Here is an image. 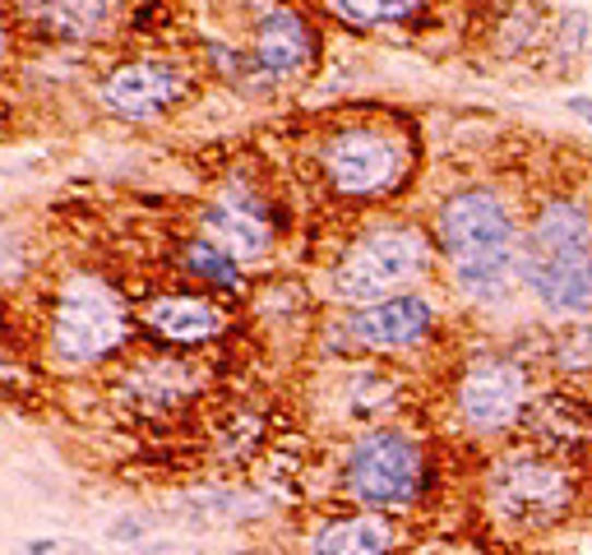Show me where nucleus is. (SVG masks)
<instances>
[{
	"mask_svg": "<svg viewBox=\"0 0 592 555\" xmlns=\"http://www.w3.org/2000/svg\"><path fill=\"white\" fill-rule=\"evenodd\" d=\"M440 246L449 255V273L467 302L490 306L514 287L519 273V236L509 209L490 190H459L440 204L436 217Z\"/></svg>",
	"mask_w": 592,
	"mask_h": 555,
	"instance_id": "nucleus-1",
	"label": "nucleus"
},
{
	"mask_svg": "<svg viewBox=\"0 0 592 555\" xmlns=\"http://www.w3.org/2000/svg\"><path fill=\"white\" fill-rule=\"evenodd\" d=\"M486 513L514 538H537V532L560 528L579 509V477L556 453L514 449L486 468L482 482Z\"/></svg>",
	"mask_w": 592,
	"mask_h": 555,
	"instance_id": "nucleus-2",
	"label": "nucleus"
},
{
	"mask_svg": "<svg viewBox=\"0 0 592 555\" xmlns=\"http://www.w3.org/2000/svg\"><path fill=\"white\" fill-rule=\"evenodd\" d=\"M426 449L417 435L399 426H370L343 453V491L347 500L362 509L389 513V509H412L426 495Z\"/></svg>",
	"mask_w": 592,
	"mask_h": 555,
	"instance_id": "nucleus-3",
	"label": "nucleus"
},
{
	"mask_svg": "<svg viewBox=\"0 0 592 555\" xmlns=\"http://www.w3.org/2000/svg\"><path fill=\"white\" fill-rule=\"evenodd\" d=\"M130 343V310L103 278L74 273L66 278L61 296L51 306L47 347L61 366H97Z\"/></svg>",
	"mask_w": 592,
	"mask_h": 555,
	"instance_id": "nucleus-4",
	"label": "nucleus"
},
{
	"mask_svg": "<svg viewBox=\"0 0 592 555\" xmlns=\"http://www.w3.org/2000/svg\"><path fill=\"white\" fill-rule=\"evenodd\" d=\"M430 269V246L417 227L384 223L347 246V255L329 273V292L352 306H375L399 296V287L417 283Z\"/></svg>",
	"mask_w": 592,
	"mask_h": 555,
	"instance_id": "nucleus-5",
	"label": "nucleus"
},
{
	"mask_svg": "<svg viewBox=\"0 0 592 555\" xmlns=\"http://www.w3.org/2000/svg\"><path fill=\"white\" fill-rule=\"evenodd\" d=\"M532 408V380L519 356L505 352H477L467 362V370L453 385V412L467 435L477 440H496L509 435Z\"/></svg>",
	"mask_w": 592,
	"mask_h": 555,
	"instance_id": "nucleus-6",
	"label": "nucleus"
},
{
	"mask_svg": "<svg viewBox=\"0 0 592 555\" xmlns=\"http://www.w3.org/2000/svg\"><path fill=\"white\" fill-rule=\"evenodd\" d=\"M324 181L347 200H370L399 186L403 176V144L389 130L375 126H343L320 149Z\"/></svg>",
	"mask_w": 592,
	"mask_h": 555,
	"instance_id": "nucleus-7",
	"label": "nucleus"
},
{
	"mask_svg": "<svg viewBox=\"0 0 592 555\" xmlns=\"http://www.w3.org/2000/svg\"><path fill=\"white\" fill-rule=\"evenodd\" d=\"M519 273L546 310L556 315L592 310V250H560V255L523 250Z\"/></svg>",
	"mask_w": 592,
	"mask_h": 555,
	"instance_id": "nucleus-8",
	"label": "nucleus"
},
{
	"mask_svg": "<svg viewBox=\"0 0 592 555\" xmlns=\"http://www.w3.org/2000/svg\"><path fill=\"white\" fill-rule=\"evenodd\" d=\"M430 324H436V310L422 296L399 292L389 302H375V306H362L357 315H347V339L366 352H403V347H417L430 333Z\"/></svg>",
	"mask_w": 592,
	"mask_h": 555,
	"instance_id": "nucleus-9",
	"label": "nucleus"
},
{
	"mask_svg": "<svg viewBox=\"0 0 592 555\" xmlns=\"http://www.w3.org/2000/svg\"><path fill=\"white\" fill-rule=\"evenodd\" d=\"M186 74L176 70L171 61H130V66H116L103 79V103L121 116H163L171 103L186 97Z\"/></svg>",
	"mask_w": 592,
	"mask_h": 555,
	"instance_id": "nucleus-10",
	"label": "nucleus"
},
{
	"mask_svg": "<svg viewBox=\"0 0 592 555\" xmlns=\"http://www.w3.org/2000/svg\"><path fill=\"white\" fill-rule=\"evenodd\" d=\"M111 389L140 412L163 416V412H176L200 393V370L186 366V362H171V356H149V362L130 366Z\"/></svg>",
	"mask_w": 592,
	"mask_h": 555,
	"instance_id": "nucleus-11",
	"label": "nucleus"
},
{
	"mask_svg": "<svg viewBox=\"0 0 592 555\" xmlns=\"http://www.w3.org/2000/svg\"><path fill=\"white\" fill-rule=\"evenodd\" d=\"M144 324L153 333H163L167 343H181V347H200L209 339H218L227 329V315L204 302V296H190V292H176V296H153L144 306Z\"/></svg>",
	"mask_w": 592,
	"mask_h": 555,
	"instance_id": "nucleus-12",
	"label": "nucleus"
},
{
	"mask_svg": "<svg viewBox=\"0 0 592 555\" xmlns=\"http://www.w3.org/2000/svg\"><path fill=\"white\" fill-rule=\"evenodd\" d=\"M393 546H399V528H393L389 513H375V509L329 519L306 542L310 555H393Z\"/></svg>",
	"mask_w": 592,
	"mask_h": 555,
	"instance_id": "nucleus-13",
	"label": "nucleus"
},
{
	"mask_svg": "<svg viewBox=\"0 0 592 555\" xmlns=\"http://www.w3.org/2000/svg\"><path fill=\"white\" fill-rule=\"evenodd\" d=\"M254 61L269 74H301L315 61V33L296 10H269L254 28Z\"/></svg>",
	"mask_w": 592,
	"mask_h": 555,
	"instance_id": "nucleus-14",
	"label": "nucleus"
},
{
	"mask_svg": "<svg viewBox=\"0 0 592 555\" xmlns=\"http://www.w3.org/2000/svg\"><path fill=\"white\" fill-rule=\"evenodd\" d=\"M204 232L213 246H223L236 264L241 260H264L273 246V227L269 217L254 209L250 200H218L204 209Z\"/></svg>",
	"mask_w": 592,
	"mask_h": 555,
	"instance_id": "nucleus-15",
	"label": "nucleus"
},
{
	"mask_svg": "<svg viewBox=\"0 0 592 555\" xmlns=\"http://www.w3.org/2000/svg\"><path fill=\"white\" fill-rule=\"evenodd\" d=\"M19 24L56 43H84L107 24V0H14Z\"/></svg>",
	"mask_w": 592,
	"mask_h": 555,
	"instance_id": "nucleus-16",
	"label": "nucleus"
},
{
	"mask_svg": "<svg viewBox=\"0 0 592 555\" xmlns=\"http://www.w3.org/2000/svg\"><path fill=\"white\" fill-rule=\"evenodd\" d=\"M523 422H528V430L537 435L542 445L575 449V445H583L588 435H592V408L583 399H575V393L550 389V393H542V399L528 408Z\"/></svg>",
	"mask_w": 592,
	"mask_h": 555,
	"instance_id": "nucleus-17",
	"label": "nucleus"
},
{
	"mask_svg": "<svg viewBox=\"0 0 592 555\" xmlns=\"http://www.w3.org/2000/svg\"><path fill=\"white\" fill-rule=\"evenodd\" d=\"M528 250L542 255H560V250H592V217L569 204V200H550L542 204L537 223H532V241Z\"/></svg>",
	"mask_w": 592,
	"mask_h": 555,
	"instance_id": "nucleus-18",
	"label": "nucleus"
},
{
	"mask_svg": "<svg viewBox=\"0 0 592 555\" xmlns=\"http://www.w3.org/2000/svg\"><path fill=\"white\" fill-rule=\"evenodd\" d=\"M186 269L194 278H204V283L213 287H227V292H241V273H236V260L223 250V246H213V241H186Z\"/></svg>",
	"mask_w": 592,
	"mask_h": 555,
	"instance_id": "nucleus-19",
	"label": "nucleus"
},
{
	"mask_svg": "<svg viewBox=\"0 0 592 555\" xmlns=\"http://www.w3.org/2000/svg\"><path fill=\"white\" fill-rule=\"evenodd\" d=\"M333 10L352 24H399V19H412L422 10V0H333Z\"/></svg>",
	"mask_w": 592,
	"mask_h": 555,
	"instance_id": "nucleus-20",
	"label": "nucleus"
},
{
	"mask_svg": "<svg viewBox=\"0 0 592 555\" xmlns=\"http://www.w3.org/2000/svg\"><path fill=\"white\" fill-rule=\"evenodd\" d=\"M550 362H556V370H569V375H583L592 370V315H583L579 324H569L556 347H550Z\"/></svg>",
	"mask_w": 592,
	"mask_h": 555,
	"instance_id": "nucleus-21",
	"label": "nucleus"
},
{
	"mask_svg": "<svg viewBox=\"0 0 592 555\" xmlns=\"http://www.w3.org/2000/svg\"><path fill=\"white\" fill-rule=\"evenodd\" d=\"M583 33H588V19L583 14H565V37L556 43V56H575L579 43H583Z\"/></svg>",
	"mask_w": 592,
	"mask_h": 555,
	"instance_id": "nucleus-22",
	"label": "nucleus"
},
{
	"mask_svg": "<svg viewBox=\"0 0 592 555\" xmlns=\"http://www.w3.org/2000/svg\"><path fill=\"white\" fill-rule=\"evenodd\" d=\"M569 111L583 116V121L592 126V97H569Z\"/></svg>",
	"mask_w": 592,
	"mask_h": 555,
	"instance_id": "nucleus-23",
	"label": "nucleus"
},
{
	"mask_svg": "<svg viewBox=\"0 0 592 555\" xmlns=\"http://www.w3.org/2000/svg\"><path fill=\"white\" fill-rule=\"evenodd\" d=\"M28 551L33 555H47V551H56V542H28Z\"/></svg>",
	"mask_w": 592,
	"mask_h": 555,
	"instance_id": "nucleus-24",
	"label": "nucleus"
},
{
	"mask_svg": "<svg viewBox=\"0 0 592 555\" xmlns=\"http://www.w3.org/2000/svg\"><path fill=\"white\" fill-rule=\"evenodd\" d=\"M10 380V366H5V356H0V385H5Z\"/></svg>",
	"mask_w": 592,
	"mask_h": 555,
	"instance_id": "nucleus-25",
	"label": "nucleus"
},
{
	"mask_svg": "<svg viewBox=\"0 0 592 555\" xmlns=\"http://www.w3.org/2000/svg\"><path fill=\"white\" fill-rule=\"evenodd\" d=\"M0 56H5V28H0Z\"/></svg>",
	"mask_w": 592,
	"mask_h": 555,
	"instance_id": "nucleus-26",
	"label": "nucleus"
}]
</instances>
